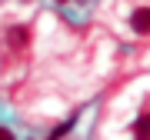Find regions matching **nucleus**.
Here are the masks:
<instances>
[{"label":"nucleus","mask_w":150,"mask_h":140,"mask_svg":"<svg viewBox=\"0 0 150 140\" xmlns=\"http://www.w3.org/2000/svg\"><path fill=\"white\" fill-rule=\"evenodd\" d=\"M57 4H83V0H57Z\"/></svg>","instance_id":"423d86ee"},{"label":"nucleus","mask_w":150,"mask_h":140,"mask_svg":"<svg viewBox=\"0 0 150 140\" xmlns=\"http://www.w3.org/2000/svg\"><path fill=\"white\" fill-rule=\"evenodd\" d=\"M74 124H77V117H70V120H67V124H60V127H57V130H54V134H50L47 140H60V137H67V134H70V130H74Z\"/></svg>","instance_id":"20e7f679"},{"label":"nucleus","mask_w":150,"mask_h":140,"mask_svg":"<svg viewBox=\"0 0 150 140\" xmlns=\"http://www.w3.org/2000/svg\"><path fill=\"white\" fill-rule=\"evenodd\" d=\"M7 40H10L13 50H27V43H30V30H27V27H13L10 33H7Z\"/></svg>","instance_id":"f03ea898"},{"label":"nucleus","mask_w":150,"mask_h":140,"mask_svg":"<svg viewBox=\"0 0 150 140\" xmlns=\"http://www.w3.org/2000/svg\"><path fill=\"white\" fill-rule=\"evenodd\" d=\"M134 140H150V110H144L134 124Z\"/></svg>","instance_id":"7ed1b4c3"},{"label":"nucleus","mask_w":150,"mask_h":140,"mask_svg":"<svg viewBox=\"0 0 150 140\" xmlns=\"http://www.w3.org/2000/svg\"><path fill=\"white\" fill-rule=\"evenodd\" d=\"M130 30L134 33H150V7H137L130 13Z\"/></svg>","instance_id":"f257e3e1"},{"label":"nucleus","mask_w":150,"mask_h":140,"mask_svg":"<svg viewBox=\"0 0 150 140\" xmlns=\"http://www.w3.org/2000/svg\"><path fill=\"white\" fill-rule=\"evenodd\" d=\"M0 140H17V137H13V130H7V127H0Z\"/></svg>","instance_id":"39448f33"}]
</instances>
